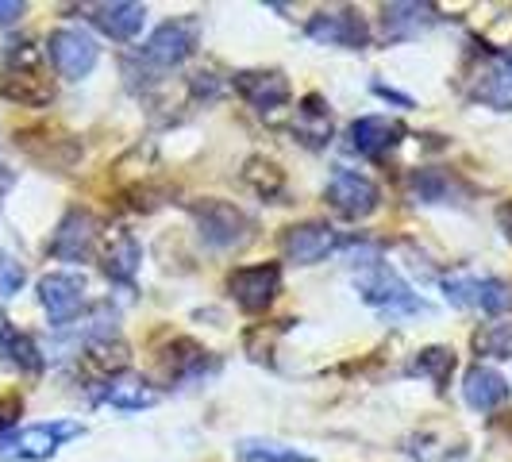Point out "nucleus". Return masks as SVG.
Segmentation results:
<instances>
[{
	"label": "nucleus",
	"mask_w": 512,
	"mask_h": 462,
	"mask_svg": "<svg viewBox=\"0 0 512 462\" xmlns=\"http://www.w3.org/2000/svg\"><path fill=\"white\" fill-rule=\"evenodd\" d=\"M235 89L258 112H274L289 101V81L282 70H243V74H235Z\"/></svg>",
	"instance_id": "15"
},
{
	"label": "nucleus",
	"mask_w": 512,
	"mask_h": 462,
	"mask_svg": "<svg viewBox=\"0 0 512 462\" xmlns=\"http://www.w3.org/2000/svg\"><path fill=\"white\" fill-rule=\"evenodd\" d=\"M139 262H143V247H139V239H135L131 231H116V235L108 239V247H104V255H101L104 274L120 285L135 282Z\"/></svg>",
	"instance_id": "21"
},
{
	"label": "nucleus",
	"mask_w": 512,
	"mask_h": 462,
	"mask_svg": "<svg viewBox=\"0 0 512 462\" xmlns=\"http://www.w3.org/2000/svg\"><path fill=\"white\" fill-rule=\"evenodd\" d=\"M24 12L27 4H20V0H0V24H16Z\"/></svg>",
	"instance_id": "31"
},
{
	"label": "nucleus",
	"mask_w": 512,
	"mask_h": 462,
	"mask_svg": "<svg viewBox=\"0 0 512 462\" xmlns=\"http://www.w3.org/2000/svg\"><path fill=\"white\" fill-rule=\"evenodd\" d=\"M293 131L308 143H324L332 135V112L324 108L320 97H305V108L297 112V128Z\"/></svg>",
	"instance_id": "26"
},
{
	"label": "nucleus",
	"mask_w": 512,
	"mask_h": 462,
	"mask_svg": "<svg viewBox=\"0 0 512 462\" xmlns=\"http://www.w3.org/2000/svg\"><path fill=\"white\" fill-rule=\"evenodd\" d=\"M197 47H201V20L197 16H181V20L154 27L151 39L139 47V58L158 66V70H174Z\"/></svg>",
	"instance_id": "5"
},
{
	"label": "nucleus",
	"mask_w": 512,
	"mask_h": 462,
	"mask_svg": "<svg viewBox=\"0 0 512 462\" xmlns=\"http://www.w3.org/2000/svg\"><path fill=\"white\" fill-rule=\"evenodd\" d=\"M409 370L428 378V382H436V389H447L451 374H455V351L451 347H424V351H416Z\"/></svg>",
	"instance_id": "25"
},
{
	"label": "nucleus",
	"mask_w": 512,
	"mask_h": 462,
	"mask_svg": "<svg viewBox=\"0 0 512 462\" xmlns=\"http://www.w3.org/2000/svg\"><path fill=\"white\" fill-rule=\"evenodd\" d=\"M0 93L16 104H51L54 85L43 74V62H39V51L31 43H16L8 51V70H4V81H0Z\"/></svg>",
	"instance_id": "2"
},
{
	"label": "nucleus",
	"mask_w": 512,
	"mask_h": 462,
	"mask_svg": "<svg viewBox=\"0 0 512 462\" xmlns=\"http://www.w3.org/2000/svg\"><path fill=\"white\" fill-rule=\"evenodd\" d=\"M47 54H51L54 70L66 77V81H81V77L93 74L97 58H101V47L81 27H58V31H51V39H47Z\"/></svg>",
	"instance_id": "6"
},
{
	"label": "nucleus",
	"mask_w": 512,
	"mask_h": 462,
	"mask_svg": "<svg viewBox=\"0 0 512 462\" xmlns=\"http://www.w3.org/2000/svg\"><path fill=\"white\" fill-rule=\"evenodd\" d=\"M474 347H478V355H489V359H512V320L486 324L474 335Z\"/></svg>",
	"instance_id": "27"
},
{
	"label": "nucleus",
	"mask_w": 512,
	"mask_h": 462,
	"mask_svg": "<svg viewBox=\"0 0 512 462\" xmlns=\"http://www.w3.org/2000/svg\"><path fill=\"white\" fill-rule=\"evenodd\" d=\"M85 432L77 420H47V424H31V428H20L0 443V459L8 462H43L51 459L54 451L66 443V439H77Z\"/></svg>",
	"instance_id": "3"
},
{
	"label": "nucleus",
	"mask_w": 512,
	"mask_h": 462,
	"mask_svg": "<svg viewBox=\"0 0 512 462\" xmlns=\"http://www.w3.org/2000/svg\"><path fill=\"white\" fill-rule=\"evenodd\" d=\"M374 93H378V97H385V101H397V104H401V108H412L409 97H401V93H393L389 85H374Z\"/></svg>",
	"instance_id": "34"
},
{
	"label": "nucleus",
	"mask_w": 512,
	"mask_h": 462,
	"mask_svg": "<svg viewBox=\"0 0 512 462\" xmlns=\"http://www.w3.org/2000/svg\"><path fill=\"white\" fill-rule=\"evenodd\" d=\"M443 293L455 308H482L489 316L512 308V285L501 278H470V274H455L443 282Z\"/></svg>",
	"instance_id": "8"
},
{
	"label": "nucleus",
	"mask_w": 512,
	"mask_h": 462,
	"mask_svg": "<svg viewBox=\"0 0 512 462\" xmlns=\"http://www.w3.org/2000/svg\"><path fill=\"white\" fill-rule=\"evenodd\" d=\"M0 351H4V362L16 366L20 374H39V370H43V355H39L35 339L24 332H16V328H4V332H0Z\"/></svg>",
	"instance_id": "23"
},
{
	"label": "nucleus",
	"mask_w": 512,
	"mask_h": 462,
	"mask_svg": "<svg viewBox=\"0 0 512 462\" xmlns=\"http://www.w3.org/2000/svg\"><path fill=\"white\" fill-rule=\"evenodd\" d=\"M228 289L235 305L243 312H262L274 305L278 289H282V266L278 262H262V266H243L228 278Z\"/></svg>",
	"instance_id": "10"
},
{
	"label": "nucleus",
	"mask_w": 512,
	"mask_h": 462,
	"mask_svg": "<svg viewBox=\"0 0 512 462\" xmlns=\"http://www.w3.org/2000/svg\"><path fill=\"white\" fill-rule=\"evenodd\" d=\"M324 201L343 216V220H366L370 212H378L382 205V193L378 185L359 174V170H335L328 189H324Z\"/></svg>",
	"instance_id": "7"
},
{
	"label": "nucleus",
	"mask_w": 512,
	"mask_h": 462,
	"mask_svg": "<svg viewBox=\"0 0 512 462\" xmlns=\"http://www.w3.org/2000/svg\"><path fill=\"white\" fill-rule=\"evenodd\" d=\"M39 305L47 308L54 328H66L85 305V278L81 274H47V278H39Z\"/></svg>",
	"instance_id": "13"
},
{
	"label": "nucleus",
	"mask_w": 512,
	"mask_h": 462,
	"mask_svg": "<svg viewBox=\"0 0 512 462\" xmlns=\"http://www.w3.org/2000/svg\"><path fill=\"white\" fill-rule=\"evenodd\" d=\"M8 424H12V416H8V412H0V436L8 432Z\"/></svg>",
	"instance_id": "35"
},
{
	"label": "nucleus",
	"mask_w": 512,
	"mask_h": 462,
	"mask_svg": "<svg viewBox=\"0 0 512 462\" xmlns=\"http://www.w3.org/2000/svg\"><path fill=\"white\" fill-rule=\"evenodd\" d=\"M443 16H439L432 4H385L382 8V31L389 43H401V39H416L424 31H432Z\"/></svg>",
	"instance_id": "17"
},
{
	"label": "nucleus",
	"mask_w": 512,
	"mask_h": 462,
	"mask_svg": "<svg viewBox=\"0 0 512 462\" xmlns=\"http://www.w3.org/2000/svg\"><path fill=\"white\" fill-rule=\"evenodd\" d=\"M189 212L197 220L201 239H205L208 247H216V251L243 247L251 239V231H255L251 216L243 208L228 205V201H197V205H189Z\"/></svg>",
	"instance_id": "4"
},
{
	"label": "nucleus",
	"mask_w": 512,
	"mask_h": 462,
	"mask_svg": "<svg viewBox=\"0 0 512 462\" xmlns=\"http://www.w3.org/2000/svg\"><path fill=\"white\" fill-rule=\"evenodd\" d=\"M97 239H101V224L89 208H70L62 216V224L51 239V255L58 262H85V258L97 251Z\"/></svg>",
	"instance_id": "9"
},
{
	"label": "nucleus",
	"mask_w": 512,
	"mask_h": 462,
	"mask_svg": "<svg viewBox=\"0 0 512 462\" xmlns=\"http://www.w3.org/2000/svg\"><path fill=\"white\" fill-rule=\"evenodd\" d=\"M497 228L505 231V239L512 243V201H505V205L497 208Z\"/></svg>",
	"instance_id": "32"
},
{
	"label": "nucleus",
	"mask_w": 512,
	"mask_h": 462,
	"mask_svg": "<svg viewBox=\"0 0 512 462\" xmlns=\"http://www.w3.org/2000/svg\"><path fill=\"white\" fill-rule=\"evenodd\" d=\"M189 89H193V97H205V101H216V97L224 93V85H220L212 74H193Z\"/></svg>",
	"instance_id": "30"
},
{
	"label": "nucleus",
	"mask_w": 512,
	"mask_h": 462,
	"mask_svg": "<svg viewBox=\"0 0 512 462\" xmlns=\"http://www.w3.org/2000/svg\"><path fill=\"white\" fill-rule=\"evenodd\" d=\"M12 185H16V170H8V166H0V205H4V197L12 193Z\"/></svg>",
	"instance_id": "33"
},
{
	"label": "nucleus",
	"mask_w": 512,
	"mask_h": 462,
	"mask_svg": "<svg viewBox=\"0 0 512 462\" xmlns=\"http://www.w3.org/2000/svg\"><path fill=\"white\" fill-rule=\"evenodd\" d=\"M355 289H359V297L366 301L370 308H382L389 316H416V312H432V308L424 305L416 293H412V285L393 270V266H366L359 278H355Z\"/></svg>",
	"instance_id": "1"
},
{
	"label": "nucleus",
	"mask_w": 512,
	"mask_h": 462,
	"mask_svg": "<svg viewBox=\"0 0 512 462\" xmlns=\"http://www.w3.org/2000/svg\"><path fill=\"white\" fill-rule=\"evenodd\" d=\"M409 193H412V201H420V205H462L466 185H462L451 170L428 166V170H412Z\"/></svg>",
	"instance_id": "18"
},
{
	"label": "nucleus",
	"mask_w": 512,
	"mask_h": 462,
	"mask_svg": "<svg viewBox=\"0 0 512 462\" xmlns=\"http://www.w3.org/2000/svg\"><path fill=\"white\" fill-rule=\"evenodd\" d=\"M401 139H405V124L389 120V116H362L351 124V151L366 154V158H382Z\"/></svg>",
	"instance_id": "16"
},
{
	"label": "nucleus",
	"mask_w": 512,
	"mask_h": 462,
	"mask_svg": "<svg viewBox=\"0 0 512 462\" xmlns=\"http://www.w3.org/2000/svg\"><path fill=\"white\" fill-rule=\"evenodd\" d=\"M243 178L251 181L262 197H278V193H282V185H285L282 170H278L274 162H262V158H251V162H247Z\"/></svg>",
	"instance_id": "28"
},
{
	"label": "nucleus",
	"mask_w": 512,
	"mask_h": 462,
	"mask_svg": "<svg viewBox=\"0 0 512 462\" xmlns=\"http://www.w3.org/2000/svg\"><path fill=\"white\" fill-rule=\"evenodd\" d=\"M305 35L312 43H320V47H347V51H362L370 43L366 20H362L359 12H347V8H339V12H316L308 20Z\"/></svg>",
	"instance_id": "11"
},
{
	"label": "nucleus",
	"mask_w": 512,
	"mask_h": 462,
	"mask_svg": "<svg viewBox=\"0 0 512 462\" xmlns=\"http://www.w3.org/2000/svg\"><path fill=\"white\" fill-rule=\"evenodd\" d=\"M235 459L239 462H316L312 455H305V451L274 443V439H239V443H235Z\"/></svg>",
	"instance_id": "24"
},
{
	"label": "nucleus",
	"mask_w": 512,
	"mask_h": 462,
	"mask_svg": "<svg viewBox=\"0 0 512 462\" xmlns=\"http://www.w3.org/2000/svg\"><path fill=\"white\" fill-rule=\"evenodd\" d=\"M93 401H97V405H112V409H120V412H143L158 401V393H154L139 374L116 370V374H108L101 382V389L93 393Z\"/></svg>",
	"instance_id": "14"
},
{
	"label": "nucleus",
	"mask_w": 512,
	"mask_h": 462,
	"mask_svg": "<svg viewBox=\"0 0 512 462\" xmlns=\"http://www.w3.org/2000/svg\"><path fill=\"white\" fill-rule=\"evenodd\" d=\"M93 24L101 27L108 39L131 43V39L143 31V24H147V8H143V4H131V0L97 4V8H93Z\"/></svg>",
	"instance_id": "20"
},
{
	"label": "nucleus",
	"mask_w": 512,
	"mask_h": 462,
	"mask_svg": "<svg viewBox=\"0 0 512 462\" xmlns=\"http://www.w3.org/2000/svg\"><path fill=\"white\" fill-rule=\"evenodd\" d=\"M474 97L489 108H497V112H512V54H501L489 66L478 81V89H474Z\"/></svg>",
	"instance_id": "22"
},
{
	"label": "nucleus",
	"mask_w": 512,
	"mask_h": 462,
	"mask_svg": "<svg viewBox=\"0 0 512 462\" xmlns=\"http://www.w3.org/2000/svg\"><path fill=\"white\" fill-rule=\"evenodd\" d=\"M462 397L474 412H493L497 405H505L509 397V382L493 370V366H470L466 378H462Z\"/></svg>",
	"instance_id": "19"
},
{
	"label": "nucleus",
	"mask_w": 512,
	"mask_h": 462,
	"mask_svg": "<svg viewBox=\"0 0 512 462\" xmlns=\"http://www.w3.org/2000/svg\"><path fill=\"white\" fill-rule=\"evenodd\" d=\"M339 247H343L339 235L324 220H308V224H297V228H289L282 235L285 258L297 262V266H316V262H324L332 251H339Z\"/></svg>",
	"instance_id": "12"
},
{
	"label": "nucleus",
	"mask_w": 512,
	"mask_h": 462,
	"mask_svg": "<svg viewBox=\"0 0 512 462\" xmlns=\"http://www.w3.org/2000/svg\"><path fill=\"white\" fill-rule=\"evenodd\" d=\"M20 285H24V266H20L12 255H4V251H0V297L20 293Z\"/></svg>",
	"instance_id": "29"
}]
</instances>
